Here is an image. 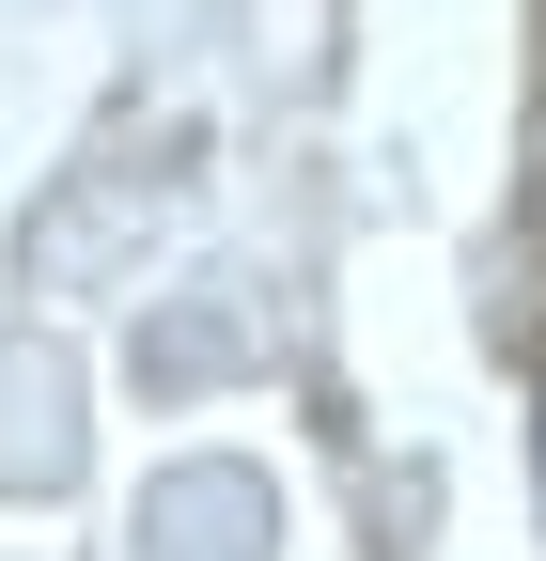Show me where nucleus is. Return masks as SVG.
Returning <instances> with one entry per match:
<instances>
[{"label":"nucleus","mask_w":546,"mask_h":561,"mask_svg":"<svg viewBox=\"0 0 546 561\" xmlns=\"http://www.w3.org/2000/svg\"><path fill=\"white\" fill-rule=\"evenodd\" d=\"M141 546L157 561H265V483L250 468H172L141 500Z\"/></svg>","instance_id":"f03ea898"},{"label":"nucleus","mask_w":546,"mask_h":561,"mask_svg":"<svg viewBox=\"0 0 546 561\" xmlns=\"http://www.w3.org/2000/svg\"><path fill=\"white\" fill-rule=\"evenodd\" d=\"M0 483H79V375L47 343H0Z\"/></svg>","instance_id":"f257e3e1"}]
</instances>
